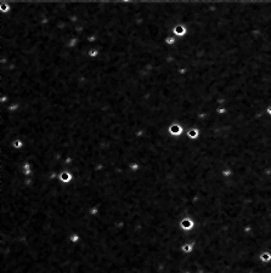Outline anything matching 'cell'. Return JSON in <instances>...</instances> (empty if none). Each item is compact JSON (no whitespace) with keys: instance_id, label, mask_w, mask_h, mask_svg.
I'll use <instances>...</instances> for the list:
<instances>
[{"instance_id":"5bb4252c","label":"cell","mask_w":271,"mask_h":273,"mask_svg":"<svg viewBox=\"0 0 271 273\" xmlns=\"http://www.w3.org/2000/svg\"><path fill=\"white\" fill-rule=\"evenodd\" d=\"M183 273H191V272H189V271H185V272H183Z\"/></svg>"},{"instance_id":"7a4b0ae2","label":"cell","mask_w":271,"mask_h":273,"mask_svg":"<svg viewBox=\"0 0 271 273\" xmlns=\"http://www.w3.org/2000/svg\"><path fill=\"white\" fill-rule=\"evenodd\" d=\"M185 132H186V129L179 123H173L169 126V134L174 137H180L181 135H184Z\"/></svg>"},{"instance_id":"6da1fadb","label":"cell","mask_w":271,"mask_h":273,"mask_svg":"<svg viewBox=\"0 0 271 273\" xmlns=\"http://www.w3.org/2000/svg\"><path fill=\"white\" fill-rule=\"evenodd\" d=\"M179 226L184 232H191V231L194 230L196 222H194V220L191 219V217H185V219H183L181 221H180Z\"/></svg>"},{"instance_id":"8992f818","label":"cell","mask_w":271,"mask_h":273,"mask_svg":"<svg viewBox=\"0 0 271 273\" xmlns=\"http://www.w3.org/2000/svg\"><path fill=\"white\" fill-rule=\"evenodd\" d=\"M193 250H194V244L193 243H185V244L181 245V251L186 255H190L193 253Z\"/></svg>"},{"instance_id":"277c9868","label":"cell","mask_w":271,"mask_h":273,"mask_svg":"<svg viewBox=\"0 0 271 273\" xmlns=\"http://www.w3.org/2000/svg\"><path fill=\"white\" fill-rule=\"evenodd\" d=\"M187 34V27L184 24H178L173 28V35L176 38H183Z\"/></svg>"},{"instance_id":"7c38bea8","label":"cell","mask_w":271,"mask_h":273,"mask_svg":"<svg viewBox=\"0 0 271 273\" xmlns=\"http://www.w3.org/2000/svg\"><path fill=\"white\" fill-rule=\"evenodd\" d=\"M227 112H229V109L225 106H219L215 108V114H218V115H225V114H227Z\"/></svg>"},{"instance_id":"8fae6325","label":"cell","mask_w":271,"mask_h":273,"mask_svg":"<svg viewBox=\"0 0 271 273\" xmlns=\"http://www.w3.org/2000/svg\"><path fill=\"white\" fill-rule=\"evenodd\" d=\"M259 259L261 262H264V263H269L271 261V253L269 251H264V253H261L259 255Z\"/></svg>"},{"instance_id":"4fadbf2b","label":"cell","mask_w":271,"mask_h":273,"mask_svg":"<svg viewBox=\"0 0 271 273\" xmlns=\"http://www.w3.org/2000/svg\"><path fill=\"white\" fill-rule=\"evenodd\" d=\"M266 114L271 117V105H269V106L266 107Z\"/></svg>"},{"instance_id":"52a82bcc","label":"cell","mask_w":271,"mask_h":273,"mask_svg":"<svg viewBox=\"0 0 271 273\" xmlns=\"http://www.w3.org/2000/svg\"><path fill=\"white\" fill-rule=\"evenodd\" d=\"M10 147H12V148L16 149V151H20V149H22L25 147V142L22 141L21 138H16V140H13V141L11 142Z\"/></svg>"},{"instance_id":"ba28073f","label":"cell","mask_w":271,"mask_h":273,"mask_svg":"<svg viewBox=\"0 0 271 273\" xmlns=\"http://www.w3.org/2000/svg\"><path fill=\"white\" fill-rule=\"evenodd\" d=\"M100 55H101V51H100L99 49L93 47V49H90V50L88 51V57L91 58V60H96V58L99 57Z\"/></svg>"},{"instance_id":"9c48e42d","label":"cell","mask_w":271,"mask_h":273,"mask_svg":"<svg viewBox=\"0 0 271 273\" xmlns=\"http://www.w3.org/2000/svg\"><path fill=\"white\" fill-rule=\"evenodd\" d=\"M79 45V38L78 36H73L68 41H67V47L68 49H76Z\"/></svg>"},{"instance_id":"5b68a950","label":"cell","mask_w":271,"mask_h":273,"mask_svg":"<svg viewBox=\"0 0 271 273\" xmlns=\"http://www.w3.org/2000/svg\"><path fill=\"white\" fill-rule=\"evenodd\" d=\"M186 136L190 140H197L201 136V131L198 128H190L186 130Z\"/></svg>"},{"instance_id":"30bf717a","label":"cell","mask_w":271,"mask_h":273,"mask_svg":"<svg viewBox=\"0 0 271 273\" xmlns=\"http://www.w3.org/2000/svg\"><path fill=\"white\" fill-rule=\"evenodd\" d=\"M176 41H178V39H176V36H174V35H168L167 38H165V40H164L165 45L170 46V47L175 46L176 45Z\"/></svg>"},{"instance_id":"3957f363","label":"cell","mask_w":271,"mask_h":273,"mask_svg":"<svg viewBox=\"0 0 271 273\" xmlns=\"http://www.w3.org/2000/svg\"><path fill=\"white\" fill-rule=\"evenodd\" d=\"M58 180L61 181L62 183H65V184H70V183H72L73 180H74V175H73L70 170H63V171L60 172Z\"/></svg>"}]
</instances>
